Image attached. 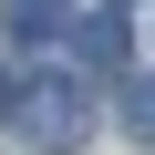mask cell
<instances>
[{
  "label": "cell",
  "instance_id": "cell-1",
  "mask_svg": "<svg viewBox=\"0 0 155 155\" xmlns=\"http://www.w3.org/2000/svg\"><path fill=\"white\" fill-rule=\"evenodd\" d=\"M11 114H21V134H31V145H52V155L93 134V104H83V83H62V72H41V83H31Z\"/></svg>",
  "mask_w": 155,
  "mask_h": 155
},
{
  "label": "cell",
  "instance_id": "cell-2",
  "mask_svg": "<svg viewBox=\"0 0 155 155\" xmlns=\"http://www.w3.org/2000/svg\"><path fill=\"white\" fill-rule=\"evenodd\" d=\"M72 41H83V62H124V21H114V11H93Z\"/></svg>",
  "mask_w": 155,
  "mask_h": 155
},
{
  "label": "cell",
  "instance_id": "cell-3",
  "mask_svg": "<svg viewBox=\"0 0 155 155\" xmlns=\"http://www.w3.org/2000/svg\"><path fill=\"white\" fill-rule=\"evenodd\" d=\"M52 21H62V0H11V31L21 41H52Z\"/></svg>",
  "mask_w": 155,
  "mask_h": 155
},
{
  "label": "cell",
  "instance_id": "cell-4",
  "mask_svg": "<svg viewBox=\"0 0 155 155\" xmlns=\"http://www.w3.org/2000/svg\"><path fill=\"white\" fill-rule=\"evenodd\" d=\"M124 114H134V134L155 145V72H145V83H134V93H124Z\"/></svg>",
  "mask_w": 155,
  "mask_h": 155
},
{
  "label": "cell",
  "instance_id": "cell-5",
  "mask_svg": "<svg viewBox=\"0 0 155 155\" xmlns=\"http://www.w3.org/2000/svg\"><path fill=\"white\" fill-rule=\"evenodd\" d=\"M11 104H21V93H11V83H0V114H11Z\"/></svg>",
  "mask_w": 155,
  "mask_h": 155
}]
</instances>
